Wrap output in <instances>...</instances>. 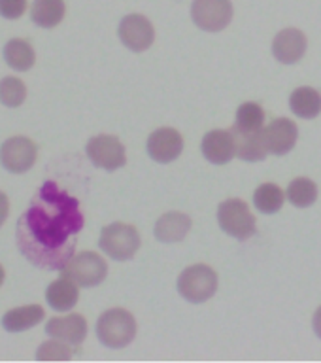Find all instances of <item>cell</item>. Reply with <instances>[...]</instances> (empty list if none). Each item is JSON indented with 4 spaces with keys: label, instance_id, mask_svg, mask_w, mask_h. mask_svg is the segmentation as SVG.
Returning a JSON list of instances; mask_svg holds the SVG:
<instances>
[{
    "label": "cell",
    "instance_id": "cell-1",
    "mask_svg": "<svg viewBox=\"0 0 321 363\" xmlns=\"http://www.w3.org/2000/svg\"><path fill=\"white\" fill-rule=\"evenodd\" d=\"M84 227L79 203L45 182L17 221V246L33 265L45 271H62L72 259L74 237Z\"/></svg>",
    "mask_w": 321,
    "mask_h": 363
},
{
    "label": "cell",
    "instance_id": "cell-2",
    "mask_svg": "<svg viewBox=\"0 0 321 363\" xmlns=\"http://www.w3.org/2000/svg\"><path fill=\"white\" fill-rule=\"evenodd\" d=\"M96 335L102 345L108 348L129 346L136 337V320L125 308H110L98 318Z\"/></svg>",
    "mask_w": 321,
    "mask_h": 363
},
{
    "label": "cell",
    "instance_id": "cell-3",
    "mask_svg": "<svg viewBox=\"0 0 321 363\" xmlns=\"http://www.w3.org/2000/svg\"><path fill=\"white\" fill-rule=\"evenodd\" d=\"M178 291L189 303H204L218 291V274L208 265H191L178 278Z\"/></svg>",
    "mask_w": 321,
    "mask_h": 363
},
{
    "label": "cell",
    "instance_id": "cell-4",
    "mask_svg": "<svg viewBox=\"0 0 321 363\" xmlns=\"http://www.w3.org/2000/svg\"><path fill=\"white\" fill-rule=\"evenodd\" d=\"M101 250L116 261H127L140 248V235L129 223H112L101 233Z\"/></svg>",
    "mask_w": 321,
    "mask_h": 363
},
{
    "label": "cell",
    "instance_id": "cell-5",
    "mask_svg": "<svg viewBox=\"0 0 321 363\" xmlns=\"http://www.w3.org/2000/svg\"><path fill=\"white\" fill-rule=\"evenodd\" d=\"M61 274L74 280L81 288H95L106 278L108 265L95 252H81L72 255V259L62 267Z\"/></svg>",
    "mask_w": 321,
    "mask_h": 363
},
{
    "label": "cell",
    "instance_id": "cell-6",
    "mask_svg": "<svg viewBox=\"0 0 321 363\" xmlns=\"http://www.w3.org/2000/svg\"><path fill=\"white\" fill-rule=\"evenodd\" d=\"M218 221L227 235L238 240H246L255 235L254 214L249 212L248 204L240 199H229L225 203H221L218 208Z\"/></svg>",
    "mask_w": 321,
    "mask_h": 363
},
{
    "label": "cell",
    "instance_id": "cell-7",
    "mask_svg": "<svg viewBox=\"0 0 321 363\" xmlns=\"http://www.w3.org/2000/svg\"><path fill=\"white\" fill-rule=\"evenodd\" d=\"M191 17L198 28L206 33H220L232 19L231 0H195Z\"/></svg>",
    "mask_w": 321,
    "mask_h": 363
},
{
    "label": "cell",
    "instance_id": "cell-8",
    "mask_svg": "<svg viewBox=\"0 0 321 363\" xmlns=\"http://www.w3.org/2000/svg\"><path fill=\"white\" fill-rule=\"evenodd\" d=\"M36 157H38V146L25 136L8 138L0 147V163L13 174H23L28 169H33Z\"/></svg>",
    "mask_w": 321,
    "mask_h": 363
},
{
    "label": "cell",
    "instance_id": "cell-9",
    "mask_svg": "<svg viewBox=\"0 0 321 363\" xmlns=\"http://www.w3.org/2000/svg\"><path fill=\"white\" fill-rule=\"evenodd\" d=\"M87 157L104 170H118L127 163L123 144L112 135H98L87 142Z\"/></svg>",
    "mask_w": 321,
    "mask_h": 363
},
{
    "label": "cell",
    "instance_id": "cell-10",
    "mask_svg": "<svg viewBox=\"0 0 321 363\" xmlns=\"http://www.w3.org/2000/svg\"><path fill=\"white\" fill-rule=\"evenodd\" d=\"M119 38L130 51H146L153 44L155 30L147 17L130 13L119 23Z\"/></svg>",
    "mask_w": 321,
    "mask_h": 363
},
{
    "label": "cell",
    "instance_id": "cell-11",
    "mask_svg": "<svg viewBox=\"0 0 321 363\" xmlns=\"http://www.w3.org/2000/svg\"><path fill=\"white\" fill-rule=\"evenodd\" d=\"M181 150H184V138L178 130L170 127L153 130V135L147 138V153L157 163H172L174 159L180 157Z\"/></svg>",
    "mask_w": 321,
    "mask_h": 363
},
{
    "label": "cell",
    "instance_id": "cell-12",
    "mask_svg": "<svg viewBox=\"0 0 321 363\" xmlns=\"http://www.w3.org/2000/svg\"><path fill=\"white\" fill-rule=\"evenodd\" d=\"M299 129L288 118H278L265 127V140L269 152L274 155H286L297 144Z\"/></svg>",
    "mask_w": 321,
    "mask_h": 363
},
{
    "label": "cell",
    "instance_id": "cell-13",
    "mask_svg": "<svg viewBox=\"0 0 321 363\" xmlns=\"http://www.w3.org/2000/svg\"><path fill=\"white\" fill-rule=\"evenodd\" d=\"M272 53L283 65H295L306 53V36L299 28H283L274 36Z\"/></svg>",
    "mask_w": 321,
    "mask_h": 363
},
{
    "label": "cell",
    "instance_id": "cell-14",
    "mask_svg": "<svg viewBox=\"0 0 321 363\" xmlns=\"http://www.w3.org/2000/svg\"><path fill=\"white\" fill-rule=\"evenodd\" d=\"M45 333L57 340L78 346L87 337V322L81 314H70V316L51 318L45 323Z\"/></svg>",
    "mask_w": 321,
    "mask_h": 363
},
{
    "label": "cell",
    "instance_id": "cell-15",
    "mask_svg": "<svg viewBox=\"0 0 321 363\" xmlns=\"http://www.w3.org/2000/svg\"><path fill=\"white\" fill-rule=\"evenodd\" d=\"M231 133L235 138V147H237L235 150L237 157H240L242 161H249V163L263 161L271 153L265 140V129L238 130L232 127Z\"/></svg>",
    "mask_w": 321,
    "mask_h": 363
},
{
    "label": "cell",
    "instance_id": "cell-16",
    "mask_svg": "<svg viewBox=\"0 0 321 363\" xmlns=\"http://www.w3.org/2000/svg\"><path fill=\"white\" fill-rule=\"evenodd\" d=\"M235 150L237 147H235V138H232L231 130H210L203 138V153L210 163L227 164L237 155Z\"/></svg>",
    "mask_w": 321,
    "mask_h": 363
},
{
    "label": "cell",
    "instance_id": "cell-17",
    "mask_svg": "<svg viewBox=\"0 0 321 363\" xmlns=\"http://www.w3.org/2000/svg\"><path fill=\"white\" fill-rule=\"evenodd\" d=\"M191 229V218L181 212H169L155 223V237L161 242H180Z\"/></svg>",
    "mask_w": 321,
    "mask_h": 363
},
{
    "label": "cell",
    "instance_id": "cell-18",
    "mask_svg": "<svg viewBox=\"0 0 321 363\" xmlns=\"http://www.w3.org/2000/svg\"><path fill=\"white\" fill-rule=\"evenodd\" d=\"M78 297V284L74 282V280H70V278L62 277V274L59 280L51 282L47 291H45V299H47L50 306L59 312L70 311L72 306H76Z\"/></svg>",
    "mask_w": 321,
    "mask_h": 363
},
{
    "label": "cell",
    "instance_id": "cell-19",
    "mask_svg": "<svg viewBox=\"0 0 321 363\" xmlns=\"http://www.w3.org/2000/svg\"><path fill=\"white\" fill-rule=\"evenodd\" d=\"M44 320V308L40 305H27L19 308H11L2 316V325L10 333H21L34 328Z\"/></svg>",
    "mask_w": 321,
    "mask_h": 363
},
{
    "label": "cell",
    "instance_id": "cell-20",
    "mask_svg": "<svg viewBox=\"0 0 321 363\" xmlns=\"http://www.w3.org/2000/svg\"><path fill=\"white\" fill-rule=\"evenodd\" d=\"M289 108L295 116L303 119H314L321 112V95L314 87H299L289 96Z\"/></svg>",
    "mask_w": 321,
    "mask_h": 363
},
{
    "label": "cell",
    "instance_id": "cell-21",
    "mask_svg": "<svg viewBox=\"0 0 321 363\" xmlns=\"http://www.w3.org/2000/svg\"><path fill=\"white\" fill-rule=\"evenodd\" d=\"M4 59L10 68L17 72H25L34 67L36 55H34L33 45L28 44L27 40L13 38L4 45Z\"/></svg>",
    "mask_w": 321,
    "mask_h": 363
},
{
    "label": "cell",
    "instance_id": "cell-22",
    "mask_svg": "<svg viewBox=\"0 0 321 363\" xmlns=\"http://www.w3.org/2000/svg\"><path fill=\"white\" fill-rule=\"evenodd\" d=\"M30 17L42 28L57 27L64 17V2L62 0H34Z\"/></svg>",
    "mask_w": 321,
    "mask_h": 363
},
{
    "label": "cell",
    "instance_id": "cell-23",
    "mask_svg": "<svg viewBox=\"0 0 321 363\" xmlns=\"http://www.w3.org/2000/svg\"><path fill=\"white\" fill-rule=\"evenodd\" d=\"M288 199L297 208H308L316 203L317 186L310 178H295L288 187Z\"/></svg>",
    "mask_w": 321,
    "mask_h": 363
},
{
    "label": "cell",
    "instance_id": "cell-24",
    "mask_svg": "<svg viewBox=\"0 0 321 363\" xmlns=\"http://www.w3.org/2000/svg\"><path fill=\"white\" fill-rule=\"evenodd\" d=\"M286 195L274 184H263L255 189L254 203L263 214H276L278 210L283 206Z\"/></svg>",
    "mask_w": 321,
    "mask_h": 363
},
{
    "label": "cell",
    "instance_id": "cell-25",
    "mask_svg": "<svg viewBox=\"0 0 321 363\" xmlns=\"http://www.w3.org/2000/svg\"><path fill=\"white\" fill-rule=\"evenodd\" d=\"M265 123V112L257 102H244L237 110L235 129L238 130H257L263 129Z\"/></svg>",
    "mask_w": 321,
    "mask_h": 363
},
{
    "label": "cell",
    "instance_id": "cell-26",
    "mask_svg": "<svg viewBox=\"0 0 321 363\" xmlns=\"http://www.w3.org/2000/svg\"><path fill=\"white\" fill-rule=\"evenodd\" d=\"M27 99V87L19 78H4L0 82V102L8 108L21 106Z\"/></svg>",
    "mask_w": 321,
    "mask_h": 363
},
{
    "label": "cell",
    "instance_id": "cell-27",
    "mask_svg": "<svg viewBox=\"0 0 321 363\" xmlns=\"http://www.w3.org/2000/svg\"><path fill=\"white\" fill-rule=\"evenodd\" d=\"M74 354L76 352L72 348H68L61 342H55V340H50V342H44L40 346L38 352H36V359L38 362H67Z\"/></svg>",
    "mask_w": 321,
    "mask_h": 363
},
{
    "label": "cell",
    "instance_id": "cell-28",
    "mask_svg": "<svg viewBox=\"0 0 321 363\" xmlns=\"http://www.w3.org/2000/svg\"><path fill=\"white\" fill-rule=\"evenodd\" d=\"M27 10V0H0V16L6 19H19Z\"/></svg>",
    "mask_w": 321,
    "mask_h": 363
},
{
    "label": "cell",
    "instance_id": "cell-29",
    "mask_svg": "<svg viewBox=\"0 0 321 363\" xmlns=\"http://www.w3.org/2000/svg\"><path fill=\"white\" fill-rule=\"evenodd\" d=\"M8 212H10V201L6 197L4 193L0 191V227L4 225L6 218H8Z\"/></svg>",
    "mask_w": 321,
    "mask_h": 363
},
{
    "label": "cell",
    "instance_id": "cell-30",
    "mask_svg": "<svg viewBox=\"0 0 321 363\" xmlns=\"http://www.w3.org/2000/svg\"><path fill=\"white\" fill-rule=\"evenodd\" d=\"M314 331H316V335L321 339V306L316 311V314H314Z\"/></svg>",
    "mask_w": 321,
    "mask_h": 363
},
{
    "label": "cell",
    "instance_id": "cell-31",
    "mask_svg": "<svg viewBox=\"0 0 321 363\" xmlns=\"http://www.w3.org/2000/svg\"><path fill=\"white\" fill-rule=\"evenodd\" d=\"M2 282H4V269L0 265V286H2Z\"/></svg>",
    "mask_w": 321,
    "mask_h": 363
}]
</instances>
